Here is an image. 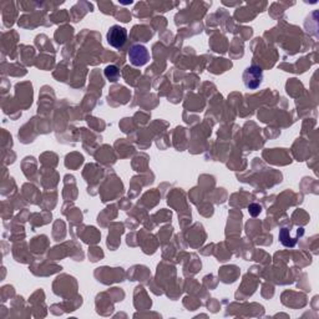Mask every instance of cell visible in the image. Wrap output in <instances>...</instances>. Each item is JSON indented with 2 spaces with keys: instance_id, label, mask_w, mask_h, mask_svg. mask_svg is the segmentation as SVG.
<instances>
[{
  "instance_id": "cell-5",
  "label": "cell",
  "mask_w": 319,
  "mask_h": 319,
  "mask_svg": "<svg viewBox=\"0 0 319 319\" xmlns=\"http://www.w3.org/2000/svg\"><path fill=\"white\" fill-rule=\"evenodd\" d=\"M105 76H106V79L111 82L118 81V80L120 79V70H119L115 65L107 66V68L105 69Z\"/></svg>"
},
{
  "instance_id": "cell-1",
  "label": "cell",
  "mask_w": 319,
  "mask_h": 319,
  "mask_svg": "<svg viewBox=\"0 0 319 319\" xmlns=\"http://www.w3.org/2000/svg\"><path fill=\"white\" fill-rule=\"evenodd\" d=\"M243 84L249 90H256L259 88V85L262 84L263 80V71L261 66L251 65L245 69L243 73Z\"/></svg>"
},
{
  "instance_id": "cell-6",
  "label": "cell",
  "mask_w": 319,
  "mask_h": 319,
  "mask_svg": "<svg viewBox=\"0 0 319 319\" xmlns=\"http://www.w3.org/2000/svg\"><path fill=\"white\" fill-rule=\"evenodd\" d=\"M261 211H262V207L259 205H257V203H253V205L249 206V213H251L253 217L258 216L259 213H261Z\"/></svg>"
},
{
  "instance_id": "cell-4",
  "label": "cell",
  "mask_w": 319,
  "mask_h": 319,
  "mask_svg": "<svg viewBox=\"0 0 319 319\" xmlns=\"http://www.w3.org/2000/svg\"><path fill=\"white\" fill-rule=\"evenodd\" d=\"M300 236H303V233L298 235L295 238H291L288 229L282 228L281 232H279V241H281L282 245H286V247H294L295 243H297L298 237H300Z\"/></svg>"
},
{
  "instance_id": "cell-3",
  "label": "cell",
  "mask_w": 319,
  "mask_h": 319,
  "mask_svg": "<svg viewBox=\"0 0 319 319\" xmlns=\"http://www.w3.org/2000/svg\"><path fill=\"white\" fill-rule=\"evenodd\" d=\"M128 60L134 66H144L150 60V52L144 45H134L128 50Z\"/></svg>"
},
{
  "instance_id": "cell-2",
  "label": "cell",
  "mask_w": 319,
  "mask_h": 319,
  "mask_svg": "<svg viewBox=\"0 0 319 319\" xmlns=\"http://www.w3.org/2000/svg\"><path fill=\"white\" fill-rule=\"evenodd\" d=\"M107 43L115 49H121L127 40V30L120 25H114L107 31Z\"/></svg>"
}]
</instances>
